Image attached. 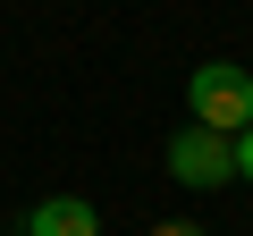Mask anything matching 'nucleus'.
<instances>
[{
    "label": "nucleus",
    "instance_id": "nucleus-1",
    "mask_svg": "<svg viewBox=\"0 0 253 236\" xmlns=\"http://www.w3.org/2000/svg\"><path fill=\"white\" fill-rule=\"evenodd\" d=\"M186 110H194V127H211V135H245V127H253V68L203 59V68L186 76Z\"/></svg>",
    "mask_w": 253,
    "mask_h": 236
},
{
    "label": "nucleus",
    "instance_id": "nucleus-2",
    "mask_svg": "<svg viewBox=\"0 0 253 236\" xmlns=\"http://www.w3.org/2000/svg\"><path fill=\"white\" fill-rule=\"evenodd\" d=\"M169 177L211 194V186H236V135H211V127H186L169 135Z\"/></svg>",
    "mask_w": 253,
    "mask_h": 236
},
{
    "label": "nucleus",
    "instance_id": "nucleus-3",
    "mask_svg": "<svg viewBox=\"0 0 253 236\" xmlns=\"http://www.w3.org/2000/svg\"><path fill=\"white\" fill-rule=\"evenodd\" d=\"M26 236H101V211L84 194H51V202L26 211Z\"/></svg>",
    "mask_w": 253,
    "mask_h": 236
},
{
    "label": "nucleus",
    "instance_id": "nucleus-4",
    "mask_svg": "<svg viewBox=\"0 0 253 236\" xmlns=\"http://www.w3.org/2000/svg\"><path fill=\"white\" fill-rule=\"evenodd\" d=\"M236 186H253V127L236 135Z\"/></svg>",
    "mask_w": 253,
    "mask_h": 236
},
{
    "label": "nucleus",
    "instance_id": "nucleus-5",
    "mask_svg": "<svg viewBox=\"0 0 253 236\" xmlns=\"http://www.w3.org/2000/svg\"><path fill=\"white\" fill-rule=\"evenodd\" d=\"M152 236H203V228H194V219H161Z\"/></svg>",
    "mask_w": 253,
    "mask_h": 236
}]
</instances>
